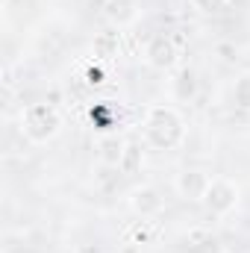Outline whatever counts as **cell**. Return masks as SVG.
<instances>
[{
	"label": "cell",
	"mask_w": 250,
	"mask_h": 253,
	"mask_svg": "<svg viewBox=\"0 0 250 253\" xmlns=\"http://www.w3.org/2000/svg\"><path fill=\"white\" fill-rule=\"evenodd\" d=\"M186 118L171 103H153L141 115V138L153 150H177L186 144Z\"/></svg>",
	"instance_id": "obj_1"
},
{
	"label": "cell",
	"mask_w": 250,
	"mask_h": 253,
	"mask_svg": "<svg viewBox=\"0 0 250 253\" xmlns=\"http://www.w3.org/2000/svg\"><path fill=\"white\" fill-rule=\"evenodd\" d=\"M62 112L53 103H27L21 109V135L30 144H47L62 132Z\"/></svg>",
	"instance_id": "obj_2"
},
{
	"label": "cell",
	"mask_w": 250,
	"mask_h": 253,
	"mask_svg": "<svg viewBox=\"0 0 250 253\" xmlns=\"http://www.w3.org/2000/svg\"><path fill=\"white\" fill-rule=\"evenodd\" d=\"M239 197H242L239 183H233L230 177H212L200 203H203V209H206L209 215H215V218H227L230 212H236Z\"/></svg>",
	"instance_id": "obj_3"
},
{
	"label": "cell",
	"mask_w": 250,
	"mask_h": 253,
	"mask_svg": "<svg viewBox=\"0 0 250 253\" xmlns=\"http://www.w3.org/2000/svg\"><path fill=\"white\" fill-rule=\"evenodd\" d=\"M177 59H180V50H177V44H174V39L168 33L153 36L147 42V47H144V62L153 71H171L177 65Z\"/></svg>",
	"instance_id": "obj_4"
},
{
	"label": "cell",
	"mask_w": 250,
	"mask_h": 253,
	"mask_svg": "<svg viewBox=\"0 0 250 253\" xmlns=\"http://www.w3.org/2000/svg\"><path fill=\"white\" fill-rule=\"evenodd\" d=\"M129 209L138 215V218H147V221H156L162 212H165V197L156 186H138L129 194Z\"/></svg>",
	"instance_id": "obj_5"
},
{
	"label": "cell",
	"mask_w": 250,
	"mask_h": 253,
	"mask_svg": "<svg viewBox=\"0 0 250 253\" xmlns=\"http://www.w3.org/2000/svg\"><path fill=\"white\" fill-rule=\"evenodd\" d=\"M209 180H212V174H206V171H200V168H186V171H180L177 177H174V191L183 197V200H203V194H206V186H209Z\"/></svg>",
	"instance_id": "obj_6"
},
{
	"label": "cell",
	"mask_w": 250,
	"mask_h": 253,
	"mask_svg": "<svg viewBox=\"0 0 250 253\" xmlns=\"http://www.w3.org/2000/svg\"><path fill=\"white\" fill-rule=\"evenodd\" d=\"M103 18L115 30H126L141 18V6H138V0H106L103 3Z\"/></svg>",
	"instance_id": "obj_7"
},
{
	"label": "cell",
	"mask_w": 250,
	"mask_h": 253,
	"mask_svg": "<svg viewBox=\"0 0 250 253\" xmlns=\"http://www.w3.org/2000/svg\"><path fill=\"white\" fill-rule=\"evenodd\" d=\"M124 153H126V141H121L118 135H103L100 138V162L103 165H112V168H121V162H124Z\"/></svg>",
	"instance_id": "obj_8"
},
{
	"label": "cell",
	"mask_w": 250,
	"mask_h": 253,
	"mask_svg": "<svg viewBox=\"0 0 250 253\" xmlns=\"http://www.w3.org/2000/svg\"><path fill=\"white\" fill-rule=\"evenodd\" d=\"M171 88H174V97H177L180 103H188V100L197 94V80H194V74H191V71H180Z\"/></svg>",
	"instance_id": "obj_9"
},
{
	"label": "cell",
	"mask_w": 250,
	"mask_h": 253,
	"mask_svg": "<svg viewBox=\"0 0 250 253\" xmlns=\"http://www.w3.org/2000/svg\"><path fill=\"white\" fill-rule=\"evenodd\" d=\"M118 47H121V33H100L94 39V53L103 56V59L118 56Z\"/></svg>",
	"instance_id": "obj_10"
},
{
	"label": "cell",
	"mask_w": 250,
	"mask_h": 253,
	"mask_svg": "<svg viewBox=\"0 0 250 253\" xmlns=\"http://www.w3.org/2000/svg\"><path fill=\"white\" fill-rule=\"evenodd\" d=\"M233 103L239 109H248L250 112V74L236 77V83H233Z\"/></svg>",
	"instance_id": "obj_11"
},
{
	"label": "cell",
	"mask_w": 250,
	"mask_h": 253,
	"mask_svg": "<svg viewBox=\"0 0 250 253\" xmlns=\"http://www.w3.org/2000/svg\"><path fill=\"white\" fill-rule=\"evenodd\" d=\"M129 239H132V245H147L153 239V221H147V218L135 221V227L129 230Z\"/></svg>",
	"instance_id": "obj_12"
},
{
	"label": "cell",
	"mask_w": 250,
	"mask_h": 253,
	"mask_svg": "<svg viewBox=\"0 0 250 253\" xmlns=\"http://www.w3.org/2000/svg\"><path fill=\"white\" fill-rule=\"evenodd\" d=\"M191 6L200 12V15H221V12H227L230 9V0H191Z\"/></svg>",
	"instance_id": "obj_13"
},
{
	"label": "cell",
	"mask_w": 250,
	"mask_h": 253,
	"mask_svg": "<svg viewBox=\"0 0 250 253\" xmlns=\"http://www.w3.org/2000/svg\"><path fill=\"white\" fill-rule=\"evenodd\" d=\"M74 253H103L100 251V245H94V242H83V245H77Z\"/></svg>",
	"instance_id": "obj_14"
},
{
	"label": "cell",
	"mask_w": 250,
	"mask_h": 253,
	"mask_svg": "<svg viewBox=\"0 0 250 253\" xmlns=\"http://www.w3.org/2000/svg\"><path fill=\"white\" fill-rule=\"evenodd\" d=\"M85 77H88V85H100V83H103V71H100V68H88Z\"/></svg>",
	"instance_id": "obj_15"
},
{
	"label": "cell",
	"mask_w": 250,
	"mask_h": 253,
	"mask_svg": "<svg viewBox=\"0 0 250 253\" xmlns=\"http://www.w3.org/2000/svg\"><path fill=\"white\" fill-rule=\"evenodd\" d=\"M218 253H233V251H218Z\"/></svg>",
	"instance_id": "obj_16"
}]
</instances>
